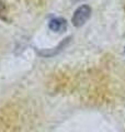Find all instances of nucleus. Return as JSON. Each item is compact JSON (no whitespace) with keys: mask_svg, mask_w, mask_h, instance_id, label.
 I'll return each mask as SVG.
<instances>
[{"mask_svg":"<svg viewBox=\"0 0 125 132\" xmlns=\"http://www.w3.org/2000/svg\"><path fill=\"white\" fill-rule=\"evenodd\" d=\"M91 12H92V10L88 5H81L80 7H78L74 12L72 19L73 24L77 28L82 27L91 16Z\"/></svg>","mask_w":125,"mask_h":132,"instance_id":"nucleus-1","label":"nucleus"},{"mask_svg":"<svg viewBox=\"0 0 125 132\" xmlns=\"http://www.w3.org/2000/svg\"><path fill=\"white\" fill-rule=\"evenodd\" d=\"M48 28L53 32H64L67 29V21L64 18H53L48 23Z\"/></svg>","mask_w":125,"mask_h":132,"instance_id":"nucleus-2","label":"nucleus"},{"mask_svg":"<svg viewBox=\"0 0 125 132\" xmlns=\"http://www.w3.org/2000/svg\"><path fill=\"white\" fill-rule=\"evenodd\" d=\"M70 39H72L70 36H69V38H66L59 45H58V46L54 47V48H51V50H42V51H39V54L42 55V56H44V57H52L54 55H56V54H58V53H59L61 50L69 43Z\"/></svg>","mask_w":125,"mask_h":132,"instance_id":"nucleus-3","label":"nucleus"},{"mask_svg":"<svg viewBox=\"0 0 125 132\" xmlns=\"http://www.w3.org/2000/svg\"><path fill=\"white\" fill-rule=\"evenodd\" d=\"M8 10H7V7L5 5V2L2 0H0V19L3 20V21H8Z\"/></svg>","mask_w":125,"mask_h":132,"instance_id":"nucleus-4","label":"nucleus"},{"mask_svg":"<svg viewBox=\"0 0 125 132\" xmlns=\"http://www.w3.org/2000/svg\"><path fill=\"white\" fill-rule=\"evenodd\" d=\"M124 54H125V47H124Z\"/></svg>","mask_w":125,"mask_h":132,"instance_id":"nucleus-5","label":"nucleus"}]
</instances>
